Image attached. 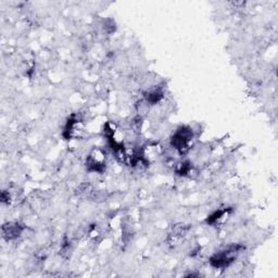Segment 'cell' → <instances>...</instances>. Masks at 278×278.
<instances>
[{"label":"cell","mask_w":278,"mask_h":278,"mask_svg":"<svg viewBox=\"0 0 278 278\" xmlns=\"http://www.w3.org/2000/svg\"><path fill=\"white\" fill-rule=\"evenodd\" d=\"M241 249H242V247L239 245L231 246L227 249L214 255L211 259H210V263H211V265L215 268L227 267L234 262V260L236 259V256L239 254V251Z\"/></svg>","instance_id":"6da1fadb"},{"label":"cell","mask_w":278,"mask_h":278,"mask_svg":"<svg viewBox=\"0 0 278 278\" xmlns=\"http://www.w3.org/2000/svg\"><path fill=\"white\" fill-rule=\"evenodd\" d=\"M192 139V130L188 126H182L175 132L172 137V146L181 154H186L189 150Z\"/></svg>","instance_id":"7a4b0ae2"},{"label":"cell","mask_w":278,"mask_h":278,"mask_svg":"<svg viewBox=\"0 0 278 278\" xmlns=\"http://www.w3.org/2000/svg\"><path fill=\"white\" fill-rule=\"evenodd\" d=\"M86 167L90 172L101 173L106 167L105 163V156L100 151H94L86 161Z\"/></svg>","instance_id":"3957f363"},{"label":"cell","mask_w":278,"mask_h":278,"mask_svg":"<svg viewBox=\"0 0 278 278\" xmlns=\"http://www.w3.org/2000/svg\"><path fill=\"white\" fill-rule=\"evenodd\" d=\"M82 128L83 125L81 121L79 120H70L66 124V128L64 131V136L67 139H72V138H77L79 137L81 133H82Z\"/></svg>","instance_id":"277c9868"},{"label":"cell","mask_w":278,"mask_h":278,"mask_svg":"<svg viewBox=\"0 0 278 278\" xmlns=\"http://www.w3.org/2000/svg\"><path fill=\"white\" fill-rule=\"evenodd\" d=\"M21 232L22 227L18 223H8L3 227L4 237H6L8 240L19 237Z\"/></svg>","instance_id":"5b68a950"}]
</instances>
